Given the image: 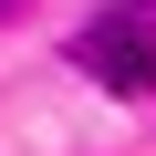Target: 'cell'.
Wrapping results in <instances>:
<instances>
[{"instance_id":"6da1fadb","label":"cell","mask_w":156,"mask_h":156,"mask_svg":"<svg viewBox=\"0 0 156 156\" xmlns=\"http://www.w3.org/2000/svg\"><path fill=\"white\" fill-rule=\"evenodd\" d=\"M73 62H83L94 83H115V94H156V42H146V21H135V11L94 21L83 42H73Z\"/></svg>"}]
</instances>
